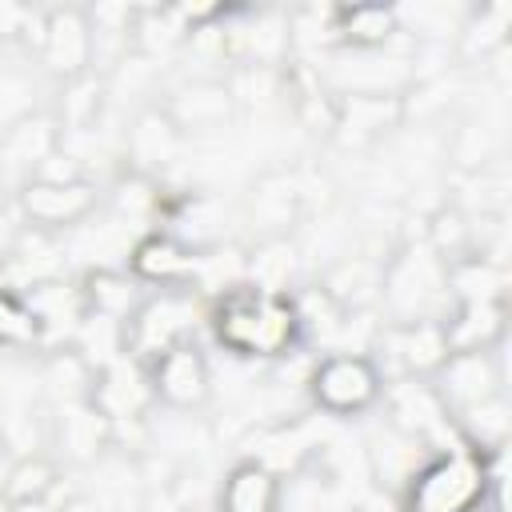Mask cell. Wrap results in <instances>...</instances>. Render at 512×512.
<instances>
[{
	"label": "cell",
	"instance_id": "cell-1",
	"mask_svg": "<svg viewBox=\"0 0 512 512\" xmlns=\"http://www.w3.org/2000/svg\"><path fill=\"white\" fill-rule=\"evenodd\" d=\"M204 324L212 340L240 360H280L288 352H300L304 344V324L292 292H264L248 280L208 296Z\"/></svg>",
	"mask_w": 512,
	"mask_h": 512
},
{
	"label": "cell",
	"instance_id": "cell-2",
	"mask_svg": "<svg viewBox=\"0 0 512 512\" xmlns=\"http://www.w3.org/2000/svg\"><path fill=\"white\" fill-rule=\"evenodd\" d=\"M496 460L464 440L428 452L396 488V512H484L504 484Z\"/></svg>",
	"mask_w": 512,
	"mask_h": 512
},
{
	"label": "cell",
	"instance_id": "cell-3",
	"mask_svg": "<svg viewBox=\"0 0 512 512\" xmlns=\"http://www.w3.org/2000/svg\"><path fill=\"white\" fill-rule=\"evenodd\" d=\"M448 264L424 244L404 240L384 256V280H380V312L388 324L396 320H444L448 312Z\"/></svg>",
	"mask_w": 512,
	"mask_h": 512
},
{
	"label": "cell",
	"instance_id": "cell-4",
	"mask_svg": "<svg viewBox=\"0 0 512 512\" xmlns=\"http://www.w3.org/2000/svg\"><path fill=\"white\" fill-rule=\"evenodd\" d=\"M208 296L192 284L180 288H148L132 316L124 320V352L136 364L156 360L160 352L196 340V324H204Z\"/></svg>",
	"mask_w": 512,
	"mask_h": 512
},
{
	"label": "cell",
	"instance_id": "cell-5",
	"mask_svg": "<svg viewBox=\"0 0 512 512\" xmlns=\"http://www.w3.org/2000/svg\"><path fill=\"white\" fill-rule=\"evenodd\" d=\"M304 388H308V400L316 412L352 420L380 404L384 372L372 352H328L308 368Z\"/></svg>",
	"mask_w": 512,
	"mask_h": 512
},
{
	"label": "cell",
	"instance_id": "cell-6",
	"mask_svg": "<svg viewBox=\"0 0 512 512\" xmlns=\"http://www.w3.org/2000/svg\"><path fill=\"white\" fill-rule=\"evenodd\" d=\"M100 208H104V184L96 176L72 180V184H48V180L16 184V216H20V224H28L36 232H48V236H60V232L84 224Z\"/></svg>",
	"mask_w": 512,
	"mask_h": 512
},
{
	"label": "cell",
	"instance_id": "cell-7",
	"mask_svg": "<svg viewBox=\"0 0 512 512\" xmlns=\"http://www.w3.org/2000/svg\"><path fill=\"white\" fill-rule=\"evenodd\" d=\"M36 64L52 80V88L96 72L92 20H88L84 4H48L44 8V40L36 48Z\"/></svg>",
	"mask_w": 512,
	"mask_h": 512
},
{
	"label": "cell",
	"instance_id": "cell-8",
	"mask_svg": "<svg viewBox=\"0 0 512 512\" xmlns=\"http://www.w3.org/2000/svg\"><path fill=\"white\" fill-rule=\"evenodd\" d=\"M372 352H384V360L392 364L388 380H432L452 356L444 320H384Z\"/></svg>",
	"mask_w": 512,
	"mask_h": 512
},
{
	"label": "cell",
	"instance_id": "cell-9",
	"mask_svg": "<svg viewBox=\"0 0 512 512\" xmlns=\"http://www.w3.org/2000/svg\"><path fill=\"white\" fill-rule=\"evenodd\" d=\"M152 400L168 412H200L212 400V364L196 340H184L144 364Z\"/></svg>",
	"mask_w": 512,
	"mask_h": 512
},
{
	"label": "cell",
	"instance_id": "cell-10",
	"mask_svg": "<svg viewBox=\"0 0 512 512\" xmlns=\"http://www.w3.org/2000/svg\"><path fill=\"white\" fill-rule=\"evenodd\" d=\"M408 120V96L400 92H332L328 136L340 148H372Z\"/></svg>",
	"mask_w": 512,
	"mask_h": 512
},
{
	"label": "cell",
	"instance_id": "cell-11",
	"mask_svg": "<svg viewBox=\"0 0 512 512\" xmlns=\"http://www.w3.org/2000/svg\"><path fill=\"white\" fill-rule=\"evenodd\" d=\"M112 444H116V428L92 400H84V404H52V416H48V428H44V448L64 468H88Z\"/></svg>",
	"mask_w": 512,
	"mask_h": 512
},
{
	"label": "cell",
	"instance_id": "cell-12",
	"mask_svg": "<svg viewBox=\"0 0 512 512\" xmlns=\"http://www.w3.org/2000/svg\"><path fill=\"white\" fill-rule=\"evenodd\" d=\"M164 112L172 116V124L180 128V136H212L224 132L236 120V96L228 88V76H188L180 84H172L160 96Z\"/></svg>",
	"mask_w": 512,
	"mask_h": 512
},
{
	"label": "cell",
	"instance_id": "cell-13",
	"mask_svg": "<svg viewBox=\"0 0 512 512\" xmlns=\"http://www.w3.org/2000/svg\"><path fill=\"white\" fill-rule=\"evenodd\" d=\"M304 216H308V192L296 172H284V168L264 172L244 196V224L252 228L256 240L296 236Z\"/></svg>",
	"mask_w": 512,
	"mask_h": 512
},
{
	"label": "cell",
	"instance_id": "cell-14",
	"mask_svg": "<svg viewBox=\"0 0 512 512\" xmlns=\"http://www.w3.org/2000/svg\"><path fill=\"white\" fill-rule=\"evenodd\" d=\"M432 388L440 396V404L448 408V416L504 396L508 392V364H504V348L492 352H452L444 360V368L432 376Z\"/></svg>",
	"mask_w": 512,
	"mask_h": 512
},
{
	"label": "cell",
	"instance_id": "cell-15",
	"mask_svg": "<svg viewBox=\"0 0 512 512\" xmlns=\"http://www.w3.org/2000/svg\"><path fill=\"white\" fill-rule=\"evenodd\" d=\"M124 268L144 288H180V284H192L196 288L200 252L192 244H184L176 232H168V228H148L132 244Z\"/></svg>",
	"mask_w": 512,
	"mask_h": 512
},
{
	"label": "cell",
	"instance_id": "cell-16",
	"mask_svg": "<svg viewBox=\"0 0 512 512\" xmlns=\"http://www.w3.org/2000/svg\"><path fill=\"white\" fill-rule=\"evenodd\" d=\"M180 148H184V136L172 124V116L164 112L160 96L128 116V128H124V168L128 172L156 180L180 156Z\"/></svg>",
	"mask_w": 512,
	"mask_h": 512
},
{
	"label": "cell",
	"instance_id": "cell-17",
	"mask_svg": "<svg viewBox=\"0 0 512 512\" xmlns=\"http://www.w3.org/2000/svg\"><path fill=\"white\" fill-rule=\"evenodd\" d=\"M60 144H64V136H60V124H56V116L48 108L0 128V176L8 184L12 180L24 184L36 172V164L48 160Z\"/></svg>",
	"mask_w": 512,
	"mask_h": 512
},
{
	"label": "cell",
	"instance_id": "cell-18",
	"mask_svg": "<svg viewBox=\"0 0 512 512\" xmlns=\"http://www.w3.org/2000/svg\"><path fill=\"white\" fill-rule=\"evenodd\" d=\"M380 280H384V256H368V252H340L324 264L320 272V288L328 292V300L344 312H372L380 304Z\"/></svg>",
	"mask_w": 512,
	"mask_h": 512
},
{
	"label": "cell",
	"instance_id": "cell-19",
	"mask_svg": "<svg viewBox=\"0 0 512 512\" xmlns=\"http://www.w3.org/2000/svg\"><path fill=\"white\" fill-rule=\"evenodd\" d=\"M452 352H492L508 340V300H456L444 312Z\"/></svg>",
	"mask_w": 512,
	"mask_h": 512
},
{
	"label": "cell",
	"instance_id": "cell-20",
	"mask_svg": "<svg viewBox=\"0 0 512 512\" xmlns=\"http://www.w3.org/2000/svg\"><path fill=\"white\" fill-rule=\"evenodd\" d=\"M404 32L392 4H332V44L344 52H380Z\"/></svg>",
	"mask_w": 512,
	"mask_h": 512
},
{
	"label": "cell",
	"instance_id": "cell-21",
	"mask_svg": "<svg viewBox=\"0 0 512 512\" xmlns=\"http://www.w3.org/2000/svg\"><path fill=\"white\" fill-rule=\"evenodd\" d=\"M48 112L56 116L64 140L100 128V120H104V112H108V84H104V72H88V76H76V80H68V84H56L52 96H48Z\"/></svg>",
	"mask_w": 512,
	"mask_h": 512
},
{
	"label": "cell",
	"instance_id": "cell-22",
	"mask_svg": "<svg viewBox=\"0 0 512 512\" xmlns=\"http://www.w3.org/2000/svg\"><path fill=\"white\" fill-rule=\"evenodd\" d=\"M64 480V464L48 448L16 452L0 476V500L4 504H28V500H52Z\"/></svg>",
	"mask_w": 512,
	"mask_h": 512
},
{
	"label": "cell",
	"instance_id": "cell-23",
	"mask_svg": "<svg viewBox=\"0 0 512 512\" xmlns=\"http://www.w3.org/2000/svg\"><path fill=\"white\" fill-rule=\"evenodd\" d=\"M76 284H80L84 312H88V316L116 320V324H124V320L132 316V308L140 304V296L148 292L144 284L132 280L128 268H92V272H84Z\"/></svg>",
	"mask_w": 512,
	"mask_h": 512
},
{
	"label": "cell",
	"instance_id": "cell-24",
	"mask_svg": "<svg viewBox=\"0 0 512 512\" xmlns=\"http://www.w3.org/2000/svg\"><path fill=\"white\" fill-rule=\"evenodd\" d=\"M40 380L52 404H84L96 388V368L76 344H56L40 352Z\"/></svg>",
	"mask_w": 512,
	"mask_h": 512
},
{
	"label": "cell",
	"instance_id": "cell-25",
	"mask_svg": "<svg viewBox=\"0 0 512 512\" xmlns=\"http://www.w3.org/2000/svg\"><path fill=\"white\" fill-rule=\"evenodd\" d=\"M220 512H280V476L256 460H240L220 488Z\"/></svg>",
	"mask_w": 512,
	"mask_h": 512
},
{
	"label": "cell",
	"instance_id": "cell-26",
	"mask_svg": "<svg viewBox=\"0 0 512 512\" xmlns=\"http://www.w3.org/2000/svg\"><path fill=\"white\" fill-rule=\"evenodd\" d=\"M448 300H508V268L504 260L468 252L448 264Z\"/></svg>",
	"mask_w": 512,
	"mask_h": 512
},
{
	"label": "cell",
	"instance_id": "cell-27",
	"mask_svg": "<svg viewBox=\"0 0 512 512\" xmlns=\"http://www.w3.org/2000/svg\"><path fill=\"white\" fill-rule=\"evenodd\" d=\"M0 348H8V352H44L48 348L36 308L28 304V296L20 288H8V284H0Z\"/></svg>",
	"mask_w": 512,
	"mask_h": 512
},
{
	"label": "cell",
	"instance_id": "cell-28",
	"mask_svg": "<svg viewBox=\"0 0 512 512\" xmlns=\"http://www.w3.org/2000/svg\"><path fill=\"white\" fill-rule=\"evenodd\" d=\"M44 8L48 4H20V0H0V48H20L32 52L44 40Z\"/></svg>",
	"mask_w": 512,
	"mask_h": 512
},
{
	"label": "cell",
	"instance_id": "cell-29",
	"mask_svg": "<svg viewBox=\"0 0 512 512\" xmlns=\"http://www.w3.org/2000/svg\"><path fill=\"white\" fill-rule=\"evenodd\" d=\"M40 108H48V100H40V84L24 68L0 72V128L16 124V120H24Z\"/></svg>",
	"mask_w": 512,
	"mask_h": 512
},
{
	"label": "cell",
	"instance_id": "cell-30",
	"mask_svg": "<svg viewBox=\"0 0 512 512\" xmlns=\"http://www.w3.org/2000/svg\"><path fill=\"white\" fill-rule=\"evenodd\" d=\"M4 512H60L52 500H28V504H4Z\"/></svg>",
	"mask_w": 512,
	"mask_h": 512
},
{
	"label": "cell",
	"instance_id": "cell-31",
	"mask_svg": "<svg viewBox=\"0 0 512 512\" xmlns=\"http://www.w3.org/2000/svg\"><path fill=\"white\" fill-rule=\"evenodd\" d=\"M8 212H16V184H8L0 176V216H8Z\"/></svg>",
	"mask_w": 512,
	"mask_h": 512
},
{
	"label": "cell",
	"instance_id": "cell-32",
	"mask_svg": "<svg viewBox=\"0 0 512 512\" xmlns=\"http://www.w3.org/2000/svg\"><path fill=\"white\" fill-rule=\"evenodd\" d=\"M16 452H12V440H8V424H4V412H0V476H4V468H8V460H12Z\"/></svg>",
	"mask_w": 512,
	"mask_h": 512
}]
</instances>
